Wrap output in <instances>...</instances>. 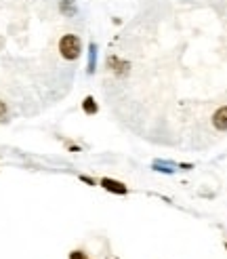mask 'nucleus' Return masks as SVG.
Instances as JSON below:
<instances>
[{
	"instance_id": "nucleus-1",
	"label": "nucleus",
	"mask_w": 227,
	"mask_h": 259,
	"mask_svg": "<svg viewBox=\"0 0 227 259\" xmlns=\"http://www.w3.org/2000/svg\"><path fill=\"white\" fill-rule=\"evenodd\" d=\"M59 55L66 59V61H76L82 55V40L76 34H63L59 38Z\"/></svg>"
},
{
	"instance_id": "nucleus-2",
	"label": "nucleus",
	"mask_w": 227,
	"mask_h": 259,
	"mask_svg": "<svg viewBox=\"0 0 227 259\" xmlns=\"http://www.w3.org/2000/svg\"><path fill=\"white\" fill-rule=\"evenodd\" d=\"M99 186L103 188L105 192L118 194V196H124V194H129V186H124L122 181H118V179H111V177H103V179H99Z\"/></svg>"
},
{
	"instance_id": "nucleus-3",
	"label": "nucleus",
	"mask_w": 227,
	"mask_h": 259,
	"mask_svg": "<svg viewBox=\"0 0 227 259\" xmlns=\"http://www.w3.org/2000/svg\"><path fill=\"white\" fill-rule=\"evenodd\" d=\"M107 66H109V70L111 72H116L118 76H124V74H129V61H122V59H118L116 55H109L107 57Z\"/></svg>"
},
{
	"instance_id": "nucleus-4",
	"label": "nucleus",
	"mask_w": 227,
	"mask_h": 259,
	"mask_svg": "<svg viewBox=\"0 0 227 259\" xmlns=\"http://www.w3.org/2000/svg\"><path fill=\"white\" fill-rule=\"evenodd\" d=\"M212 126L217 131H227V106H221L212 114Z\"/></svg>"
},
{
	"instance_id": "nucleus-5",
	"label": "nucleus",
	"mask_w": 227,
	"mask_h": 259,
	"mask_svg": "<svg viewBox=\"0 0 227 259\" xmlns=\"http://www.w3.org/2000/svg\"><path fill=\"white\" fill-rule=\"evenodd\" d=\"M95 70H97V45L91 42V45H88V66H86V74L93 76Z\"/></svg>"
},
{
	"instance_id": "nucleus-6",
	"label": "nucleus",
	"mask_w": 227,
	"mask_h": 259,
	"mask_svg": "<svg viewBox=\"0 0 227 259\" xmlns=\"http://www.w3.org/2000/svg\"><path fill=\"white\" fill-rule=\"evenodd\" d=\"M82 112H84L86 116H95V114L99 112V103L95 101L93 95H86V97L82 99Z\"/></svg>"
},
{
	"instance_id": "nucleus-7",
	"label": "nucleus",
	"mask_w": 227,
	"mask_h": 259,
	"mask_svg": "<svg viewBox=\"0 0 227 259\" xmlns=\"http://www.w3.org/2000/svg\"><path fill=\"white\" fill-rule=\"evenodd\" d=\"M59 11H61V15L74 17L78 13V7H76L74 0H59Z\"/></svg>"
},
{
	"instance_id": "nucleus-8",
	"label": "nucleus",
	"mask_w": 227,
	"mask_h": 259,
	"mask_svg": "<svg viewBox=\"0 0 227 259\" xmlns=\"http://www.w3.org/2000/svg\"><path fill=\"white\" fill-rule=\"evenodd\" d=\"M151 166H154V171H160V173H166V175L173 173V169H168V166H173V162H160V160H156Z\"/></svg>"
},
{
	"instance_id": "nucleus-9",
	"label": "nucleus",
	"mask_w": 227,
	"mask_h": 259,
	"mask_svg": "<svg viewBox=\"0 0 227 259\" xmlns=\"http://www.w3.org/2000/svg\"><path fill=\"white\" fill-rule=\"evenodd\" d=\"M70 259H91V257H88L84 251H80V249H76V251H72L70 253Z\"/></svg>"
},
{
	"instance_id": "nucleus-10",
	"label": "nucleus",
	"mask_w": 227,
	"mask_h": 259,
	"mask_svg": "<svg viewBox=\"0 0 227 259\" xmlns=\"http://www.w3.org/2000/svg\"><path fill=\"white\" fill-rule=\"evenodd\" d=\"M7 114H9V108H7V103L0 99V122L7 120Z\"/></svg>"
},
{
	"instance_id": "nucleus-11",
	"label": "nucleus",
	"mask_w": 227,
	"mask_h": 259,
	"mask_svg": "<svg viewBox=\"0 0 227 259\" xmlns=\"http://www.w3.org/2000/svg\"><path fill=\"white\" fill-rule=\"evenodd\" d=\"M78 179H80V181H84V184H88V186H97V181H95L93 177H88V175H80Z\"/></svg>"
},
{
	"instance_id": "nucleus-12",
	"label": "nucleus",
	"mask_w": 227,
	"mask_h": 259,
	"mask_svg": "<svg viewBox=\"0 0 227 259\" xmlns=\"http://www.w3.org/2000/svg\"><path fill=\"white\" fill-rule=\"evenodd\" d=\"M179 169H183V171H189V169H192V164H189V162H181V164H179Z\"/></svg>"
}]
</instances>
